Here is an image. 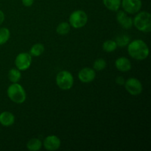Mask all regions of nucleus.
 <instances>
[{
    "mask_svg": "<svg viewBox=\"0 0 151 151\" xmlns=\"http://www.w3.org/2000/svg\"><path fill=\"white\" fill-rule=\"evenodd\" d=\"M128 52L132 58L137 60H143L149 56L148 46L144 41L136 39L128 44Z\"/></svg>",
    "mask_w": 151,
    "mask_h": 151,
    "instance_id": "f257e3e1",
    "label": "nucleus"
},
{
    "mask_svg": "<svg viewBox=\"0 0 151 151\" xmlns=\"http://www.w3.org/2000/svg\"><path fill=\"white\" fill-rule=\"evenodd\" d=\"M133 24L140 32L148 33L151 31V15L147 11L138 12L133 19Z\"/></svg>",
    "mask_w": 151,
    "mask_h": 151,
    "instance_id": "f03ea898",
    "label": "nucleus"
},
{
    "mask_svg": "<svg viewBox=\"0 0 151 151\" xmlns=\"http://www.w3.org/2000/svg\"><path fill=\"white\" fill-rule=\"evenodd\" d=\"M7 94L9 99L16 104H22L27 98L24 88L19 83H13L9 86L7 89Z\"/></svg>",
    "mask_w": 151,
    "mask_h": 151,
    "instance_id": "7ed1b4c3",
    "label": "nucleus"
},
{
    "mask_svg": "<svg viewBox=\"0 0 151 151\" xmlns=\"http://www.w3.org/2000/svg\"><path fill=\"white\" fill-rule=\"evenodd\" d=\"M87 22H88V16L83 10H75L69 16V23L70 26L75 29L83 27Z\"/></svg>",
    "mask_w": 151,
    "mask_h": 151,
    "instance_id": "20e7f679",
    "label": "nucleus"
},
{
    "mask_svg": "<svg viewBox=\"0 0 151 151\" xmlns=\"http://www.w3.org/2000/svg\"><path fill=\"white\" fill-rule=\"evenodd\" d=\"M56 84L62 90H69L74 85V77L69 71L63 70L56 76Z\"/></svg>",
    "mask_w": 151,
    "mask_h": 151,
    "instance_id": "39448f33",
    "label": "nucleus"
},
{
    "mask_svg": "<svg viewBox=\"0 0 151 151\" xmlns=\"http://www.w3.org/2000/svg\"><path fill=\"white\" fill-rule=\"evenodd\" d=\"M125 88L130 94L133 96H137L142 92V84L139 80L135 78H130L125 82Z\"/></svg>",
    "mask_w": 151,
    "mask_h": 151,
    "instance_id": "423d86ee",
    "label": "nucleus"
},
{
    "mask_svg": "<svg viewBox=\"0 0 151 151\" xmlns=\"http://www.w3.org/2000/svg\"><path fill=\"white\" fill-rule=\"evenodd\" d=\"M32 63V56L29 53L21 52L15 59V65L20 71H26L29 69Z\"/></svg>",
    "mask_w": 151,
    "mask_h": 151,
    "instance_id": "0eeeda50",
    "label": "nucleus"
},
{
    "mask_svg": "<svg viewBox=\"0 0 151 151\" xmlns=\"http://www.w3.org/2000/svg\"><path fill=\"white\" fill-rule=\"evenodd\" d=\"M121 6L128 14H135L140 11L142 6V0H122Z\"/></svg>",
    "mask_w": 151,
    "mask_h": 151,
    "instance_id": "6e6552de",
    "label": "nucleus"
},
{
    "mask_svg": "<svg viewBox=\"0 0 151 151\" xmlns=\"http://www.w3.org/2000/svg\"><path fill=\"white\" fill-rule=\"evenodd\" d=\"M60 144L61 142L59 137L55 135H50L44 139L42 145L47 150L55 151L58 150L60 147Z\"/></svg>",
    "mask_w": 151,
    "mask_h": 151,
    "instance_id": "1a4fd4ad",
    "label": "nucleus"
},
{
    "mask_svg": "<svg viewBox=\"0 0 151 151\" xmlns=\"http://www.w3.org/2000/svg\"><path fill=\"white\" fill-rule=\"evenodd\" d=\"M78 79L84 83H91L95 79L96 72L95 70L92 68L85 67L83 68L78 72Z\"/></svg>",
    "mask_w": 151,
    "mask_h": 151,
    "instance_id": "9d476101",
    "label": "nucleus"
},
{
    "mask_svg": "<svg viewBox=\"0 0 151 151\" xmlns=\"http://www.w3.org/2000/svg\"><path fill=\"white\" fill-rule=\"evenodd\" d=\"M116 20L122 28L125 29H130L133 27V19L128 16L124 10H119L116 14Z\"/></svg>",
    "mask_w": 151,
    "mask_h": 151,
    "instance_id": "9b49d317",
    "label": "nucleus"
},
{
    "mask_svg": "<svg viewBox=\"0 0 151 151\" xmlns=\"http://www.w3.org/2000/svg\"><path fill=\"white\" fill-rule=\"evenodd\" d=\"M115 66L118 71L122 72H128L132 68L130 60L125 57L118 58L115 61Z\"/></svg>",
    "mask_w": 151,
    "mask_h": 151,
    "instance_id": "f8f14e48",
    "label": "nucleus"
},
{
    "mask_svg": "<svg viewBox=\"0 0 151 151\" xmlns=\"http://www.w3.org/2000/svg\"><path fill=\"white\" fill-rule=\"evenodd\" d=\"M15 122V116L10 111H4L0 114V124L4 127H9Z\"/></svg>",
    "mask_w": 151,
    "mask_h": 151,
    "instance_id": "ddd939ff",
    "label": "nucleus"
},
{
    "mask_svg": "<svg viewBox=\"0 0 151 151\" xmlns=\"http://www.w3.org/2000/svg\"><path fill=\"white\" fill-rule=\"evenodd\" d=\"M121 1L122 0H103V3L108 10L116 12L120 8Z\"/></svg>",
    "mask_w": 151,
    "mask_h": 151,
    "instance_id": "4468645a",
    "label": "nucleus"
},
{
    "mask_svg": "<svg viewBox=\"0 0 151 151\" xmlns=\"http://www.w3.org/2000/svg\"><path fill=\"white\" fill-rule=\"evenodd\" d=\"M42 147V142L38 138H32L27 143V148L29 151H38L41 150Z\"/></svg>",
    "mask_w": 151,
    "mask_h": 151,
    "instance_id": "2eb2a0df",
    "label": "nucleus"
},
{
    "mask_svg": "<svg viewBox=\"0 0 151 151\" xmlns=\"http://www.w3.org/2000/svg\"><path fill=\"white\" fill-rule=\"evenodd\" d=\"M44 50L45 48H44V44L41 43H37L32 46L29 50V54L32 57H38L44 53Z\"/></svg>",
    "mask_w": 151,
    "mask_h": 151,
    "instance_id": "dca6fc26",
    "label": "nucleus"
},
{
    "mask_svg": "<svg viewBox=\"0 0 151 151\" xmlns=\"http://www.w3.org/2000/svg\"><path fill=\"white\" fill-rule=\"evenodd\" d=\"M22 78V73L17 68L11 69L8 72V79L12 83H19Z\"/></svg>",
    "mask_w": 151,
    "mask_h": 151,
    "instance_id": "f3484780",
    "label": "nucleus"
},
{
    "mask_svg": "<svg viewBox=\"0 0 151 151\" xmlns=\"http://www.w3.org/2000/svg\"><path fill=\"white\" fill-rule=\"evenodd\" d=\"M71 29V26L69 23L66 22H63L59 24L56 27V32L58 35H67Z\"/></svg>",
    "mask_w": 151,
    "mask_h": 151,
    "instance_id": "a211bd4d",
    "label": "nucleus"
},
{
    "mask_svg": "<svg viewBox=\"0 0 151 151\" xmlns=\"http://www.w3.org/2000/svg\"><path fill=\"white\" fill-rule=\"evenodd\" d=\"M117 48V44L114 40H107L103 44V50L106 52H113Z\"/></svg>",
    "mask_w": 151,
    "mask_h": 151,
    "instance_id": "6ab92c4d",
    "label": "nucleus"
},
{
    "mask_svg": "<svg viewBox=\"0 0 151 151\" xmlns=\"http://www.w3.org/2000/svg\"><path fill=\"white\" fill-rule=\"evenodd\" d=\"M10 37V29L7 27L0 28V45H3L8 41Z\"/></svg>",
    "mask_w": 151,
    "mask_h": 151,
    "instance_id": "aec40b11",
    "label": "nucleus"
},
{
    "mask_svg": "<svg viewBox=\"0 0 151 151\" xmlns=\"http://www.w3.org/2000/svg\"><path fill=\"white\" fill-rule=\"evenodd\" d=\"M115 41L117 44V47H124L128 46V44L131 42V38L127 35H121L116 38Z\"/></svg>",
    "mask_w": 151,
    "mask_h": 151,
    "instance_id": "412c9836",
    "label": "nucleus"
},
{
    "mask_svg": "<svg viewBox=\"0 0 151 151\" xmlns=\"http://www.w3.org/2000/svg\"><path fill=\"white\" fill-rule=\"evenodd\" d=\"M107 66V63L106 60L103 58H97L95 60L93 64V69L95 71H102L104 69H106Z\"/></svg>",
    "mask_w": 151,
    "mask_h": 151,
    "instance_id": "4be33fe9",
    "label": "nucleus"
},
{
    "mask_svg": "<svg viewBox=\"0 0 151 151\" xmlns=\"http://www.w3.org/2000/svg\"><path fill=\"white\" fill-rule=\"evenodd\" d=\"M115 81H116V83L118 84V85L122 86V85H124V84H125V80L124 79L123 77L118 76L117 78H116V79H115Z\"/></svg>",
    "mask_w": 151,
    "mask_h": 151,
    "instance_id": "5701e85b",
    "label": "nucleus"
},
{
    "mask_svg": "<svg viewBox=\"0 0 151 151\" xmlns=\"http://www.w3.org/2000/svg\"><path fill=\"white\" fill-rule=\"evenodd\" d=\"M22 2L25 7H31L33 4L34 0H22Z\"/></svg>",
    "mask_w": 151,
    "mask_h": 151,
    "instance_id": "b1692460",
    "label": "nucleus"
},
{
    "mask_svg": "<svg viewBox=\"0 0 151 151\" xmlns=\"http://www.w3.org/2000/svg\"><path fill=\"white\" fill-rule=\"evenodd\" d=\"M4 19H5V16H4V13H3L2 10H0V25L4 22Z\"/></svg>",
    "mask_w": 151,
    "mask_h": 151,
    "instance_id": "393cba45",
    "label": "nucleus"
}]
</instances>
